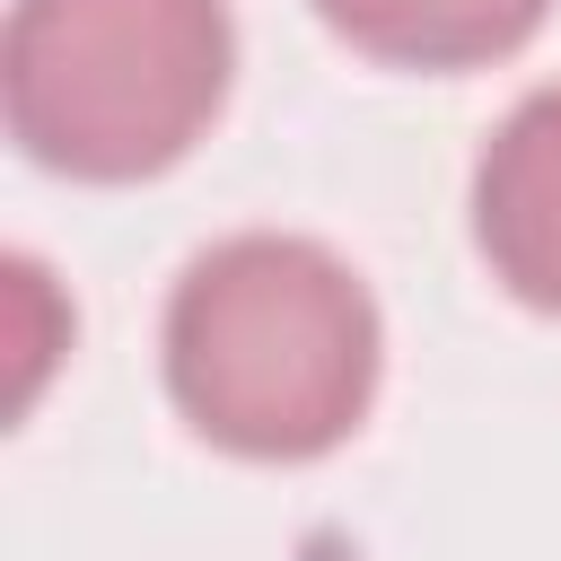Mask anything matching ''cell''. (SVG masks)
<instances>
[{
	"instance_id": "1",
	"label": "cell",
	"mask_w": 561,
	"mask_h": 561,
	"mask_svg": "<svg viewBox=\"0 0 561 561\" xmlns=\"http://www.w3.org/2000/svg\"><path fill=\"white\" fill-rule=\"evenodd\" d=\"M158 368L184 430L219 456L316 465L368 421L386 324L333 245L245 228L202 245L167 289Z\"/></svg>"
},
{
	"instance_id": "2",
	"label": "cell",
	"mask_w": 561,
	"mask_h": 561,
	"mask_svg": "<svg viewBox=\"0 0 561 561\" xmlns=\"http://www.w3.org/2000/svg\"><path fill=\"white\" fill-rule=\"evenodd\" d=\"M237 79L228 0H9V140L70 184H149L219 123Z\"/></svg>"
},
{
	"instance_id": "3",
	"label": "cell",
	"mask_w": 561,
	"mask_h": 561,
	"mask_svg": "<svg viewBox=\"0 0 561 561\" xmlns=\"http://www.w3.org/2000/svg\"><path fill=\"white\" fill-rule=\"evenodd\" d=\"M473 245L517 307L561 316V79L517 96L500 114V131L482 140V158H473Z\"/></svg>"
},
{
	"instance_id": "4",
	"label": "cell",
	"mask_w": 561,
	"mask_h": 561,
	"mask_svg": "<svg viewBox=\"0 0 561 561\" xmlns=\"http://www.w3.org/2000/svg\"><path fill=\"white\" fill-rule=\"evenodd\" d=\"M316 18L359 61L456 79V70H491V61L526 53L535 26L552 18V0H316Z\"/></svg>"
}]
</instances>
